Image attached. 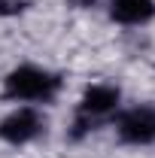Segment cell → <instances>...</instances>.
I'll list each match as a JSON object with an SVG mask.
<instances>
[{"label": "cell", "instance_id": "obj_2", "mask_svg": "<svg viewBox=\"0 0 155 158\" xmlns=\"http://www.w3.org/2000/svg\"><path fill=\"white\" fill-rule=\"evenodd\" d=\"M119 103H122V91L110 82H97V85H88L82 91V98L76 103V113H73V131L70 137L82 140L85 134H91L97 125L110 122V118L119 113Z\"/></svg>", "mask_w": 155, "mask_h": 158}, {"label": "cell", "instance_id": "obj_7", "mask_svg": "<svg viewBox=\"0 0 155 158\" xmlns=\"http://www.w3.org/2000/svg\"><path fill=\"white\" fill-rule=\"evenodd\" d=\"M70 6H76V9H91V6H97V0H70Z\"/></svg>", "mask_w": 155, "mask_h": 158}, {"label": "cell", "instance_id": "obj_3", "mask_svg": "<svg viewBox=\"0 0 155 158\" xmlns=\"http://www.w3.org/2000/svg\"><path fill=\"white\" fill-rule=\"evenodd\" d=\"M46 131V118L37 106H15L0 118V140L9 146H27Z\"/></svg>", "mask_w": 155, "mask_h": 158}, {"label": "cell", "instance_id": "obj_4", "mask_svg": "<svg viewBox=\"0 0 155 158\" xmlns=\"http://www.w3.org/2000/svg\"><path fill=\"white\" fill-rule=\"evenodd\" d=\"M116 134L128 146L155 143V106H131L116 118Z\"/></svg>", "mask_w": 155, "mask_h": 158}, {"label": "cell", "instance_id": "obj_6", "mask_svg": "<svg viewBox=\"0 0 155 158\" xmlns=\"http://www.w3.org/2000/svg\"><path fill=\"white\" fill-rule=\"evenodd\" d=\"M27 9V0H0V19H15Z\"/></svg>", "mask_w": 155, "mask_h": 158}, {"label": "cell", "instance_id": "obj_5", "mask_svg": "<svg viewBox=\"0 0 155 158\" xmlns=\"http://www.w3.org/2000/svg\"><path fill=\"white\" fill-rule=\"evenodd\" d=\"M110 19L119 24H146L155 19V0H110Z\"/></svg>", "mask_w": 155, "mask_h": 158}, {"label": "cell", "instance_id": "obj_1", "mask_svg": "<svg viewBox=\"0 0 155 158\" xmlns=\"http://www.w3.org/2000/svg\"><path fill=\"white\" fill-rule=\"evenodd\" d=\"M58 91L61 76L37 64H21L3 76V98L12 103H49Z\"/></svg>", "mask_w": 155, "mask_h": 158}]
</instances>
